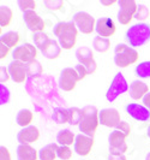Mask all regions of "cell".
I'll use <instances>...</instances> for the list:
<instances>
[{"mask_svg": "<svg viewBox=\"0 0 150 160\" xmlns=\"http://www.w3.org/2000/svg\"><path fill=\"white\" fill-rule=\"evenodd\" d=\"M78 29L73 22H59L53 28V34L56 36L63 49H72L77 42Z\"/></svg>", "mask_w": 150, "mask_h": 160, "instance_id": "1", "label": "cell"}, {"mask_svg": "<svg viewBox=\"0 0 150 160\" xmlns=\"http://www.w3.org/2000/svg\"><path fill=\"white\" fill-rule=\"evenodd\" d=\"M82 113H83V118H82L80 124L78 125L80 132L90 137H94L95 131L97 130L99 124H100V119H99L100 111L97 110L96 106L89 105L82 108Z\"/></svg>", "mask_w": 150, "mask_h": 160, "instance_id": "2", "label": "cell"}, {"mask_svg": "<svg viewBox=\"0 0 150 160\" xmlns=\"http://www.w3.org/2000/svg\"><path fill=\"white\" fill-rule=\"evenodd\" d=\"M125 39L131 47H141L150 41V24L137 23L126 30Z\"/></svg>", "mask_w": 150, "mask_h": 160, "instance_id": "3", "label": "cell"}, {"mask_svg": "<svg viewBox=\"0 0 150 160\" xmlns=\"http://www.w3.org/2000/svg\"><path fill=\"white\" fill-rule=\"evenodd\" d=\"M139 53L131 46L119 43L114 48V63L119 68H127L138 62Z\"/></svg>", "mask_w": 150, "mask_h": 160, "instance_id": "4", "label": "cell"}, {"mask_svg": "<svg viewBox=\"0 0 150 160\" xmlns=\"http://www.w3.org/2000/svg\"><path fill=\"white\" fill-rule=\"evenodd\" d=\"M128 89H130V87H128V83H127L126 78L124 77V75L121 72H118L113 77V80L111 82V86L108 87L107 92H106V99H107V101L113 102L121 94L126 93Z\"/></svg>", "mask_w": 150, "mask_h": 160, "instance_id": "5", "label": "cell"}, {"mask_svg": "<svg viewBox=\"0 0 150 160\" xmlns=\"http://www.w3.org/2000/svg\"><path fill=\"white\" fill-rule=\"evenodd\" d=\"M72 22L77 27L79 32L90 35L96 28V21L90 13L84 12V11H79L77 13H75L72 16Z\"/></svg>", "mask_w": 150, "mask_h": 160, "instance_id": "6", "label": "cell"}, {"mask_svg": "<svg viewBox=\"0 0 150 160\" xmlns=\"http://www.w3.org/2000/svg\"><path fill=\"white\" fill-rule=\"evenodd\" d=\"M79 81L82 80L75 68H65L63 69V71L60 72L58 84H59V88L64 92H72L76 88Z\"/></svg>", "mask_w": 150, "mask_h": 160, "instance_id": "7", "label": "cell"}, {"mask_svg": "<svg viewBox=\"0 0 150 160\" xmlns=\"http://www.w3.org/2000/svg\"><path fill=\"white\" fill-rule=\"evenodd\" d=\"M75 56L78 60V64L83 65V68L87 70L88 75H91L96 71L97 64L94 59V53L91 48H89L88 46H80L76 49Z\"/></svg>", "mask_w": 150, "mask_h": 160, "instance_id": "8", "label": "cell"}, {"mask_svg": "<svg viewBox=\"0 0 150 160\" xmlns=\"http://www.w3.org/2000/svg\"><path fill=\"white\" fill-rule=\"evenodd\" d=\"M118 21L123 25H128L136 16L138 5L134 0H119Z\"/></svg>", "mask_w": 150, "mask_h": 160, "instance_id": "9", "label": "cell"}, {"mask_svg": "<svg viewBox=\"0 0 150 160\" xmlns=\"http://www.w3.org/2000/svg\"><path fill=\"white\" fill-rule=\"evenodd\" d=\"M126 135L120 132L119 130H113L108 136V143H109V154L115 155H124L127 152Z\"/></svg>", "mask_w": 150, "mask_h": 160, "instance_id": "10", "label": "cell"}, {"mask_svg": "<svg viewBox=\"0 0 150 160\" xmlns=\"http://www.w3.org/2000/svg\"><path fill=\"white\" fill-rule=\"evenodd\" d=\"M37 57V48L31 43L25 42L23 45L16 47L12 51V58L13 60L22 62L24 64H28L32 60H36Z\"/></svg>", "mask_w": 150, "mask_h": 160, "instance_id": "11", "label": "cell"}, {"mask_svg": "<svg viewBox=\"0 0 150 160\" xmlns=\"http://www.w3.org/2000/svg\"><path fill=\"white\" fill-rule=\"evenodd\" d=\"M100 124L107 128H117L121 122L120 112L117 108H103L99 113Z\"/></svg>", "mask_w": 150, "mask_h": 160, "instance_id": "12", "label": "cell"}, {"mask_svg": "<svg viewBox=\"0 0 150 160\" xmlns=\"http://www.w3.org/2000/svg\"><path fill=\"white\" fill-rule=\"evenodd\" d=\"M23 19L25 25L28 27L29 30L35 32H45L46 23L35 11H28L23 13Z\"/></svg>", "mask_w": 150, "mask_h": 160, "instance_id": "13", "label": "cell"}, {"mask_svg": "<svg viewBox=\"0 0 150 160\" xmlns=\"http://www.w3.org/2000/svg\"><path fill=\"white\" fill-rule=\"evenodd\" d=\"M94 137H90L84 134H79L76 136V141L73 144L75 152L80 157H87L91 152L94 147Z\"/></svg>", "mask_w": 150, "mask_h": 160, "instance_id": "14", "label": "cell"}, {"mask_svg": "<svg viewBox=\"0 0 150 160\" xmlns=\"http://www.w3.org/2000/svg\"><path fill=\"white\" fill-rule=\"evenodd\" d=\"M95 30L97 32V36H102L106 39H109L115 34V24L114 21L109 17H101L96 21V28Z\"/></svg>", "mask_w": 150, "mask_h": 160, "instance_id": "15", "label": "cell"}, {"mask_svg": "<svg viewBox=\"0 0 150 160\" xmlns=\"http://www.w3.org/2000/svg\"><path fill=\"white\" fill-rule=\"evenodd\" d=\"M7 69L10 72V77L16 83H24L27 81V77H28L27 64L18 62V60H13L10 63Z\"/></svg>", "mask_w": 150, "mask_h": 160, "instance_id": "16", "label": "cell"}, {"mask_svg": "<svg viewBox=\"0 0 150 160\" xmlns=\"http://www.w3.org/2000/svg\"><path fill=\"white\" fill-rule=\"evenodd\" d=\"M127 114L133 118L134 120H138V122H148L150 119V111L144 106V105L141 104H134V102H131V104H127L126 107Z\"/></svg>", "mask_w": 150, "mask_h": 160, "instance_id": "17", "label": "cell"}, {"mask_svg": "<svg viewBox=\"0 0 150 160\" xmlns=\"http://www.w3.org/2000/svg\"><path fill=\"white\" fill-rule=\"evenodd\" d=\"M40 138V130L35 125H30L28 128L22 129L17 134V141L19 144H31Z\"/></svg>", "mask_w": 150, "mask_h": 160, "instance_id": "18", "label": "cell"}, {"mask_svg": "<svg viewBox=\"0 0 150 160\" xmlns=\"http://www.w3.org/2000/svg\"><path fill=\"white\" fill-rule=\"evenodd\" d=\"M130 96L133 100H141L149 93V87L147 83H144L143 81L136 80L130 84Z\"/></svg>", "mask_w": 150, "mask_h": 160, "instance_id": "19", "label": "cell"}, {"mask_svg": "<svg viewBox=\"0 0 150 160\" xmlns=\"http://www.w3.org/2000/svg\"><path fill=\"white\" fill-rule=\"evenodd\" d=\"M39 152L31 144H19L17 147V160H37Z\"/></svg>", "mask_w": 150, "mask_h": 160, "instance_id": "20", "label": "cell"}, {"mask_svg": "<svg viewBox=\"0 0 150 160\" xmlns=\"http://www.w3.org/2000/svg\"><path fill=\"white\" fill-rule=\"evenodd\" d=\"M61 46L59 45V42L54 39H51L47 42V45L41 49L42 54L46 57L47 59H56L61 54Z\"/></svg>", "mask_w": 150, "mask_h": 160, "instance_id": "21", "label": "cell"}, {"mask_svg": "<svg viewBox=\"0 0 150 160\" xmlns=\"http://www.w3.org/2000/svg\"><path fill=\"white\" fill-rule=\"evenodd\" d=\"M75 141H76V135L70 129H63L56 134V142L60 146L70 147V146H72V143L75 144Z\"/></svg>", "mask_w": 150, "mask_h": 160, "instance_id": "22", "label": "cell"}, {"mask_svg": "<svg viewBox=\"0 0 150 160\" xmlns=\"http://www.w3.org/2000/svg\"><path fill=\"white\" fill-rule=\"evenodd\" d=\"M19 40H21V36L17 32H7L0 36V43L7 46L8 48H13V49L18 47Z\"/></svg>", "mask_w": 150, "mask_h": 160, "instance_id": "23", "label": "cell"}, {"mask_svg": "<svg viewBox=\"0 0 150 160\" xmlns=\"http://www.w3.org/2000/svg\"><path fill=\"white\" fill-rule=\"evenodd\" d=\"M32 120H34V113H32L30 110H28V108L21 110L16 116L17 124H18L19 127H22L23 129L30 127Z\"/></svg>", "mask_w": 150, "mask_h": 160, "instance_id": "24", "label": "cell"}, {"mask_svg": "<svg viewBox=\"0 0 150 160\" xmlns=\"http://www.w3.org/2000/svg\"><path fill=\"white\" fill-rule=\"evenodd\" d=\"M58 143H49L45 147H42L39 151L40 160H56V152H58Z\"/></svg>", "mask_w": 150, "mask_h": 160, "instance_id": "25", "label": "cell"}, {"mask_svg": "<svg viewBox=\"0 0 150 160\" xmlns=\"http://www.w3.org/2000/svg\"><path fill=\"white\" fill-rule=\"evenodd\" d=\"M52 119L56 124H69V108L63 107H56L52 113Z\"/></svg>", "mask_w": 150, "mask_h": 160, "instance_id": "26", "label": "cell"}, {"mask_svg": "<svg viewBox=\"0 0 150 160\" xmlns=\"http://www.w3.org/2000/svg\"><path fill=\"white\" fill-rule=\"evenodd\" d=\"M27 72L29 78H39L43 72V68L39 60H32L30 63L27 64Z\"/></svg>", "mask_w": 150, "mask_h": 160, "instance_id": "27", "label": "cell"}, {"mask_svg": "<svg viewBox=\"0 0 150 160\" xmlns=\"http://www.w3.org/2000/svg\"><path fill=\"white\" fill-rule=\"evenodd\" d=\"M13 11L6 5L0 6V27H8L12 22Z\"/></svg>", "mask_w": 150, "mask_h": 160, "instance_id": "28", "label": "cell"}, {"mask_svg": "<svg viewBox=\"0 0 150 160\" xmlns=\"http://www.w3.org/2000/svg\"><path fill=\"white\" fill-rule=\"evenodd\" d=\"M93 47L95 51H97L100 53H104L111 47V40L102 38V36H95L93 40Z\"/></svg>", "mask_w": 150, "mask_h": 160, "instance_id": "29", "label": "cell"}, {"mask_svg": "<svg viewBox=\"0 0 150 160\" xmlns=\"http://www.w3.org/2000/svg\"><path fill=\"white\" fill-rule=\"evenodd\" d=\"M83 118L82 108L78 107H70L69 108V124L70 125H79Z\"/></svg>", "mask_w": 150, "mask_h": 160, "instance_id": "30", "label": "cell"}, {"mask_svg": "<svg viewBox=\"0 0 150 160\" xmlns=\"http://www.w3.org/2000/svg\"><path fill=\"white\" fill-rule=\"evenodd\" d=\"M136 75L139 77V78H150V60H145V62H142L138 65H136Z\"/></svg>", "mask_w": 150, "mask_h": 160, "instance_id": "31", "label": "cell"}, {"mask_svg": "<svg viewBox=\"0 0 150 160\" xmlns=\"http://www.w3.org/2000/svg\"><path fill=\"white\" fill-rule=\"evenodd\" d=\"M51 40L48 38V35L46 32H35L32 35V41H34V45L36 46V48H39L40 51L47 45V42Z\"/></svg>", "mask_w": 150, "mask_h": 160, "instance_id": "32", "label": "cell"}, {"mask_svg": "<svg viewBox=\"0 0 150 160\" xmlns=\"http://www.w3.org/2000/svg\"><path fill=\"white\" fill-rule=\"evenodd\" d=\"M149 16H150L149 8H147L145 5H143V4H139L134 18H136L137 21H139V23H143V21H145L147 18H149Z\"/></svg>", "mask_w": 150, "mask_h": 160, "instance_id": "33", "label": "cell"}, {"mask_svg": "<svg viewBox=\"0 0 150 160\" xmlns=\"http://www.w3.org/2000/svg\"><path fill=\"white\" fill-rule=\"evenodd\" d=\"M18 8H21V11H23V13L28 12V11H35L36 1H34V0H19Z\"/></svg>", "mask_w": 150, "mask_h": 160, "instance_id": "34", "label": "cell"}, {"mask_svg": "<svg viewBox=\"0 0 150 160\" xmlns=\"http://www.w3.org/2000/svg\"><path fill=\"white\" fill-rule=\"evenodd\" d=\"M58 158L61 160H70L72 157V151L70 147L67 146H59L58 147V152H56Z\"/></svg>", "mask_w": 150, "mask_h": 160, "instance_id": "35", "label": "cell"}, {"mask_svg": "<svg viewBox=\"0 0 150 160\" xmlns=\"http://www.w3.org/2000/svg\"><path fill=\"white\" fill-rule=\"evenodd\" d=\"M43 4L46 5V8H47L48 10H53V11L60 10V8H63V6H64V1H61V0H53V1L46 0V1H43Z\"/></svg>", "mask_w": 150, "mask_h": 160, "instance_id": "36", "label": "cell"}, {"mask_svg": "<svg viewBox=\"0 0 150 160\" xmlns=\"http://www.w3.org/2000/svg\"><path fill=\"white\" fill-rule=\"evenodd\" d=\"M115 130H119L120 132H123L124 135H126L127 137L130 136V134H131V127H130V124L125 122V120H121L120 123H119V125L115 128Z\"/></svg>", "mask_w": 150, "mask_h": 160, "instance_id": "37", "label": "cell"}, {"mask_svg": "<svg viewBox=\"0 0 150 160\" xmlns=\"http://www.w3.org/2000/svg\"><path fill=\"white\" fill-rule=\"evenodd\" d=\"M0 90H1V98H0V102L1 105H6L10 100V90L7 87H5L4 84L0 86Z\"/></svg>", "mask_w": 150, "mask_h": 160, "instance_id": "38", "label": "cell"}, {"mask_svg": "<svg viewBox=\"0 0 150 160\" xmlns=\"http://www.w3.org/2000/svg\"><path fill=\"white\" fill-rule=\"evenodd\" d=\"M0 160H12L11 153L5 146L0 147Z\"/></svg>", "mask_w": 150, "mask_h": 160, "instance_id": "39", "label": "cell"}, {"mask_svg": "<svg viewBox=\"0 0 150 160\" xmlns=\"http://www.w3.org/2000/svg\"><path fill=\"white\" fill-rule=\"evenodd\" d=\"M0 71H1V76H0V81H1V83L7 82L8 78H10V72H8V69H6L5 66H1V68H0Z\"/></svg>", "mask_w": 150, "mask_h": 160, "instance_id": "40", "label": "cell"}, {"mask_svg": "<svg viewBox=\"0 0 150 160\" xmlns=\"http://www.w3.org/2000/svg\"><path fill=\"white\" fill-rule=\"evenodd\" d=\"M75 69L77 70V72H78V75H79V77H80V80H84L85 77H87V75H88V72H87V70L83 68V65H80V64H78V65H76L75 66Z\"/></svg>", "mask_w": 150, "mask_h": 160, "instance_id": "41", "label": "cell"}, {"mask_svg": "<svg viewBox=\"0 0 150 160\" xmlns=\"http://www.w3.org/2000/svg\"><path fill=\"white\" fill-rule=\"evenodd\" d=\"M8 53H10V48L5 45H2V43H0V59L1 60L5 59L8 56Z\"/></svg>", "mask_w": 150, "mask_h": 160, "instance_id": "42", "label": "cell"}, {"mask_svg": "<svg viewBox=\"0 0 150 160\" xmlns=\"http://www.w3.org/2000/svg\"><path fill=\"white\" fill-rule=\"evenodd\" d=\"M143 105H144V106H145V107L150 111V92L147 94V95L144 96V98H143Z\"/></svg>", "mask_w": 150, "mask_h": 160, "instance_id": "43", "label": "cell"}, {"mask_svg": "<svg viewBox=\"0 0 150 160\" xmlns=\"http://www.w3.org/2000/svg\"><path fill=\"white\" fill-rule=\"evenodd\" d=\"M108 160H127L125 155H115V154H109Z\"/></svg>", "mask_w": 150, "mask_h": 160, "instance_id": "44", "label": "cell"}, {"mask_svg": "<svg viewBox=\"0 0 150 160\" xmlns=\"http://www.w3.org/2000/svg\"><path fill=\"white\" fill-rule=\"evenodd\" d=\"M117 1L115 0H111V1H106V0H101V4L102 5H104V6H111V5H113V4H115Z\"/></svg>", "mask_w": 150, "mask_h": 160, "instance_id": "45", "label": "cell"}, {"mask_svg": "<svg viewBox=\"0 0 150 160\" xmlns=\"http://www.w3.org/2000/svg\"><path fill=\"white\" fill-rule=\"evenodd\" d=\"M147 135H148V137L150 138V125H149V128H148V131H147Z\"/></svg>", "mask_w": 150, "mask_h": 160, "instance_id": "46", "label": "cell"}, {"mask_svg": "<svg viewBox=\"0 0 150 160\" xmlns=\"http://www.w3.org/2000/svg\"><path fill=\"white\" fill-rule=\"evenodd\" d=\"M145 160H150V152L147 154V157H145Z\"/></svg>", "mask_w": 150, "mask_h": 160, "instance_id": "47", "label": "cell"}]
</instances>
